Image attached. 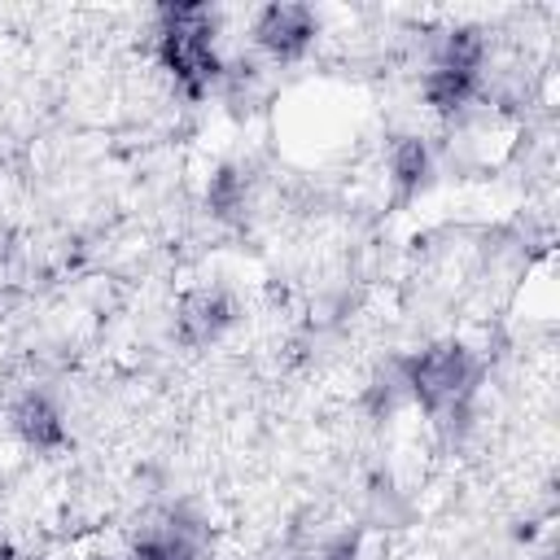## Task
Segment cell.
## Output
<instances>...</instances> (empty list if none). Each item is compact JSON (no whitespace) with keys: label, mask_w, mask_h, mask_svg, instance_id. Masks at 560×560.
Returning <instances> with one entry per match:
<instances>
[{"label":"cell","mask_w":560,"mask_h":560,"mask_svg":"<svg viewBox=\"0 0 560 560\" xmlns=\"http://www.w3.org/2000/svg\"><path fill=\"white\" fill-rule=\"evenodd\" d=\"M315 35V18L306 9H267L258 22V39L262 48H271L276 57H293L298 48H306V39Z\"/></svg>","instance_id":"1"}]
</instances>
